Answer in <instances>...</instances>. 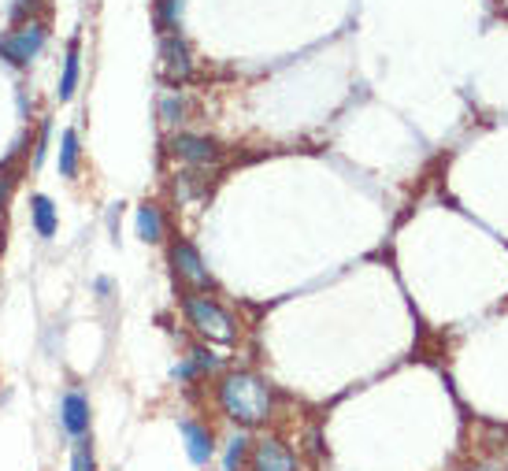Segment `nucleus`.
<instances>
[{
  "instance_id": "f257e3e1",
  "label": "nucleus",
  "mask_w": 508,
  "mask_h": 471,
  "mask_svg": "<svg viewBox=\"0 0 508 471\" xmlns=\"http://www.w3.org/2000/svg\"><path fill=\"white\" fill-rule=\"evenodd\" d=\"M219 405L230 419L242 423V427H256V423H264L271 416V390L260 375L234 371V375H226L219 386Z\"/></svg>"
},
{
  "instance_id": "f03ea898",
  "label": "nucleus",
  "mask_w": 508,
  "mask_h": 471,
  "mask_svg": "<svg viewBox=\"0 0 508 471\" xmlns=\"http://www.w3.org/2000/svg\"><path fill=\"white\" fill-rule=\"evenodd\" d=\"M186 316H190V326L201 335V338H208V342H234L238 338V331H234V319H230L212 297H204V294H186Z\"/></svg>"
},
{
  "instance_id": "7ed1b4c3",
  "label": "nucleus",
  "mask_w": 508,
  "mask_h": 471,
  "mask_svg": "<svg viewBox=\"0 0 508 471\" xmlns=\"http://www.w3.org/2000/svg\"><path fill=\"white\" fill-rule=\"evenodd\" d=\"M45 45V23H23L19 30L0 37V56L12 60L15 67H26Z\"/></svg>"
},
{
  "instance_id": "20e7f679",
  "label": "nucleus",
  "mask_w": 508,
  "mask_h": 471,
  "mask_svg": "<svg viewBox=\"0 0 508 471\" xmlns=\"http://www.w3.org/2000/svg\"><path fill=\"white\" fill-rule=\"evenodd\" d=\"M171 264H174V275H178L182 282H190L194 290L212 286V275H208L201 253H197L190 242H174V246H171Z\"/></svg>"
},
{
  "instance_id": "39448f33",
  "label": "nucleus",
  "mask_w": 508,
  "mask_h": 471,
  "mask_svg": "<svg viewBox=\"0 0 508 471\" xmlns=\"http://www.w3.org/2000/svg\"><path fill=\"white\" fill-rule=\"evenodd\" d=\"M171 153H174V160L194 164V167H208V164H215L223 156L215 141L197 137V134H174L171 137Z\"/></svg>"
},
{
  "instance_id": "423d86ee",
  "label": "nucleus",
  "mask_w": 508,
  "mask_h": 471,
  "mask_svg": "<svg viewBox=\"0 0 508 471\" xmlns=\"http://www.w3.org/2000/svg\"><path fill=\"white\" fill-rule=\"evenodd\" d=\"M160 67L171 82H186L190 71H194V60H190V45L182 41L178 34H164L160 41Z\"/></svg>"
},
{
  "instance_id": "0eeeda50",
  "label": "nucleus",
  "mask_w": 508,
  "mask_h": 471,
  "mask_svg": "<svg viewBox=\"0 0 508 471\" xmlns=\"http://www.w3.org/2000/svg\"><path fill=\"white\" fill-rule=\"evenodd\" d=\"M253 471H297V456L279 438H264L253 449Z\"/></svg>"
},
{
  "instance_id": "6e6552de",
  "label": "nucleus",
  "mask_w": 508,
  "mask_h": 471,
  "mask_svg": "<svg viewBox=\"0 0 508 471\" xmlns=\"http://www.w3.org/2000/svg\"><path fill=\"white\" fill-rule=\"evenodd\" d=\"M60 423H64V431L75 435V438H82L89 431V401H85V394H78V390L64 394V401H60Z\"/></svg>"
},
{
  "instance_id": "1a4fd4ad",
  "label": "nucleus",
  "mask_w": 508,
  "mask_h": 471,
  "mask_svg": "<svg viewBox=\"0 0 508 471\" xmlns=\"http://www.w3.org/2000/svg\"><path fill=\"white\" fill-rule=\"evenodd\" d=\"M178 431H182V438H186V453H190L194 464H208L212 460L215 446H212V431L208 427H201V423H194V419H182Z\"/></svg>"
},
{
  "instance_id": "9d476101",
  "label": "nucleus",
  "mask_w": 508,
  "mask_h": 471,
  "mask_svg": "<svg viewBox=\"0 0 508 471\" xmlns=\"http://www.w3.org/2000/svg\"><path fill=\"white\" fill-rule=\"evenodd\" d=\"M82 56H78V37L67 45V56H64V75H60V101H71L75 97V89H78V71H82V64H78Z\"/></svg>"
},
{
  "instance_id": "9b49d317",
  "label": "nucleus",
  "mask_w": 508,
  "mask_h": 471,
  "mask_svg": "<svg viewBox=\"0 0 508 471\" xmlns=\"http://www.w3.org/2000/svg\"><path fill=\"white\" fill-rule=\"evenodd\" d=\"M30 215H34V226H37L41 238H53V234H56V208H53V201L45 194H37L30 201Z\"/></svg>"
},
{
  "instance_id": "f8f14e48",
  "label": "nucleus",
  "mask_w": 508,
  "mask_h": 471,
  "mask_svg": "<svg viewBox=\"0 0 508 471\" xmlns=\"http://www.w3.org/2000/svg\"><path fill=\"white\" fill-rule=\"evenodd\" d=\"M137 234H142L145 242H160L164 238V215L156 205H142L137 208Z\"/></svg>"
},
{
  "instance_id": "ddd939ff",
  "label": "nucleus",
  "mask_w": 508,
  "mask_h": 471,
  "mask_svg": "<svg viewBox=\"0 0 508 471\" xmlns=\"http://www.w3.org/2000/svg\"><path fill=\"white\" fill-rule=\"evenodd\" d=\"M60 175L64 178L78 175V134L75 130H64V137H60Z\"/></svg>"
},
{
  "instance_id": "4468645a",
  "label": "nucleus",
  "mask_w": 508,
  "mask_h": 471,
  "mask_svg": "<svg viewBox=\"0 0 508 471\" xmlns=\"http://www.w3.org/2000/svg\"><path fill=\"white\" fill-rule=\"evenodd\" d=\"M156 26L164 34H178L182 26V0H160V8H156Z\"/></svg>"
},
{
  "instance_id": "2eb2a0df",
  "label": "nucleus",
  "mask_w": 508,
  "mask_h": 471,
  "mask_svg": "<svg viewBox=\"0 0 508 471\" xmlns=\"http://www.w3.org/2000/svg\"><path fill=\"white\" fill-rule=\"evenodd\" d=\"M245 449H249V438H245V435H234V438L226 442V460H223V467H226V471H242Z\"/></svg>"
},
{
  "instance_id": "dca6fc26",
  "label": "nucleus",
  "mask_w": 508,
  "mask_h": 471,
  "mask_svg": "<svg viewBox=\"0 0 508 471\" xmlns=\"http://www.w3.org/2000/svg\"><path fill=\"white\" fill-rule=\"evenodd\" d=\"M71 471H97V460H94V446H89V438H85V435H82V438L75 442Z\"/></svg>"
},
{
  "instance_id": "f3484780",
  "label": "nucleus",
  "mask_w": 508,
  "mask_h": 471,
  "mask_svg": "<svg viewBox=\"0 0 508 471\" xmlns=\"http://www.w3.org/2000/svg\"><path fill=\"white\" fill-rule=\"evenodd\" d=\"M182 112H186V105H182L174 93H167V97L160 101V119L167 123V126H174V123H182Z\"/></svg>"
},
{
  "instance_id": "a211bd4d",
  "label": "nucleus",
  "mask_w": 508,
  "mask_h": 471,
  "mask_svg": "<svg viewBox=\"0 0 508 471\" xmlns=\"http://www.w3.org/2000/svg\"><path fill=\"white\" fill-rule=\"evenodd\" d=\"M190 356H194V367H197V371H215V367H219V360H215L212 353H204V349H194Z\"/></svg>"
},
{
  "instance_id": "6ab92c4d",
  "label": "nucleus",
  "mask_w": 508,
  "mask_h": 471,
  "mask_svg": "<svg viewBox=\"0 0 508 471\" xmlns=\"http://www.w3.org/2000/svg\"><path fill=\"white\" fill-rule=\"evenodd\" d=\"M475 471H486V467H475Z\"/></svg>"
}]
</instances>
